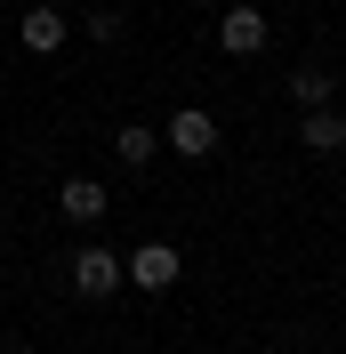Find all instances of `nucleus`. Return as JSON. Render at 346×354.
Returning a JSON list of instances; mask_svg holds the SVG:
<instances>
[{
  "label": "nucleus",
  "mask_w": 346,
  "mask_h": 354,
  "mask_svg": "<svg viewBox=\"0 0 346 354\" xmlns=\"http://www.w3.org/2000/svg\"><path fill=\"white\" fill-rule=\"evenodd\" d=\"M161 145H170V153H185V161H210V153H217V121H210L201 105H185V113H170Z\"/></svg>",
  "instance_id": "obj_1"
},
{
  "label": "nucleus",
  "mask_w": 346,
  "mask_h": 354,
  "mask_svg": "<svg viewBox=\"0 0 346 354\" xmlns=\"http://www.w3.org/2000/svg\"><path fill=\"white\" fill-rule=\"evenodd\" d=\"M121 282H129V274H121V258H113V250L89 242L81 258H73V290H81V298H113Z\"/></svg>",
  "instance_id": "obj_2"
},
{
  "label": "nucleus",
  "mask_w": 346,
  "mask_h": 354,
  "mask_svg": "<svg viewBox=\"0 0 346 354\" xmlns=\"http://www.w3.org/2000/svg\"><path fill=\"white\" fill-rule=\"evenodd\" d=\"M121 274H129L137 290H170L177 274H185V258H177L170 242H145V250H137V258H121Z\"/></svg>",
  "instance_id": "obj_3"
},
{
  "label": "nucleus",
  "mask_w": 346,
  "mask_h": 354,
  "mask_svg": "<svg viewBox=\"0 0 346 354\" xmlns=\"http://www.w3.org/2000/svg\"><path fill=\"white\" fill-rule=\"evenodd\" d=\"M217 48L226 57H258L266 48V8H226L217 17Z\"/></svg>",
  "instance_id": "obj_4"
},
{
  "label": "nucleus",
  "mask_w": 346,
  "mask_h": 354,
  "mask_svg": "<svg viewBox=\"0 0 346 354\" xmlns=\"http://www.w3.org/2000/svg\"><path fill=\"white\" fill-rule=\"evenodd\" d=\"M298 145H306V153H346V113H330V105H306V121H298Z\"/></svg>",
  "instance_id": "obj_5"
},
{
  "label": "nucleus",
  "mask_w": 346,
  "mask_h": 354,
  "mask_svg": "<svg viewBox=\"0 0 346 354\" xmlns=\"http://www.w3.org/2000/svg\"><path fill=\"white\" fill-rule=\"evenodd\" d=\"M57 209H65L73 225H97V218L113 209V201H105V185H97V177H65V194H57Z\"/></svg>",
  "instance_id": "obj_6"
},
{
  "label": "nucleus",
  "mask_w": 346,
  "mask_h": 354,
  "mask_svg": "<svg viewBox=\"0 0 346 354\" xmlns=\"http://www.w3.org/2000/svg\"><path fill=\"white\" fill-rule=\"evenodd\" d=\"M24 48H33V57H57V48H65V17H57V8H33V17H24Z\"/></svg>",
  "instance_id": "obj_7"
},
{
  "label": "nucleus",
  "mask_w": 346,
  "mask_h": 354,
  "mask_svg": "<svg viewBox=\"0 0 346 354\" xmlns=\"http://www.w3.org/2000/svg\"><path fill=\"white\" fill-rule=\"evenodd\" d=\"M153 145H161V137H153V129H145V121H129V129L113 137V153L129 161V169H145V161H153Z\"/></svg>",
  "instance_id": "obj_8"
},
{
  "label": "nucleus",
  "mask_w": 346,
  "mask_h": 354,
  "mask_svg": "<svg viewBox=\"0 0 346 354\" xmlns=\"http://www.w3.org/2000/svg\"><path fill=\"white\" fill-rule=\"evenodd\" d=\"M290 97H298V105H330V73L322 65H298L290 73Z\"/></svg>",
  "instance_id": "obj_9"
}]
</instances>
